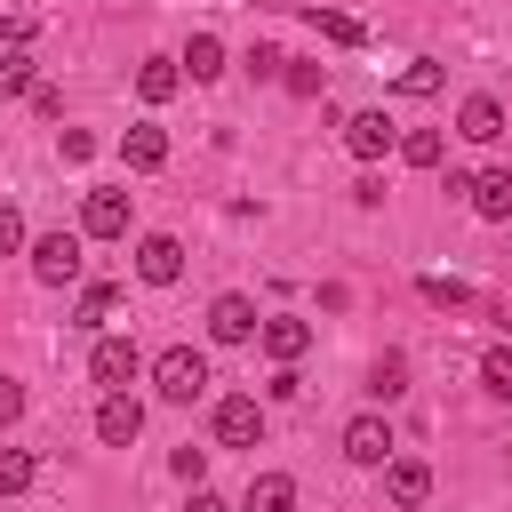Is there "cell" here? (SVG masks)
<instances>
[{
  "label": "cell",
  "mask_w": 512,
  "mask_h": 512,
  "mask_svg": "<svg viewBox=\"0 0 512 512\" xmlns=\"http://www.w3.org/2000/svg\"><path fill=\"white\" fill-rule=\"evenodd\" d=\"M144 368V352L128 344V336H96V352H88V376L104 384V392H128V376Z\"/></svg>",
  "instance_id": "3"
},
{
  "label": "cell",
  "mask_w": 512,
  "mask_h": 512,
  "mask_svg": "<svg viewBox=\"0 0 512 512\" xmlns=\"http://www.w3.org/2000/svg\"><path fill=\"white\" fill-rule=\"evenodd\" d=\"M416 288H424V296H432V304H448V312H456V304H472V288H464V280H456V272H424V280H416Z\"/></svg>",
  "instance_id": "26"
},
{
  "label": "cell",
  "mask_w": 512,
  "mask_h": 512,
  "mask_svg": "<svg viewBox=\"0 0 512 512\" xmlns=\"http://www.w3.org/2000/svg\"><path fill=\"white\" fill-rule=\"evenodd\" d=\"M400 96H440V64L432 56H416V64H400V80H392Z\"/></svg>",
  "instance_id": "24"
},
{
  "label": "cell",
  "mask_w": 512,
  "mask_h": 512,
  "mask_svg": "<svg viewBox=\"0 0 512 512\" xmlns=\"http://www.w3.org/2000/svg\"><path fill=\"white\" fill-rule=\"evenodd\" d=\"M176 88H184V72H176L168 56H144V64H136V96H144V104H168Z\"/></svg>",
  "instance_id": "16"
},
{
  "label": "cell",
  "mask_w": 512,
  "mask_h": 512,
  "mask_svg": "<svg viewBox=\"0 0 512 512\" xmlns=\"http://www.w3.org/2000/svg\"><path fill=\"white\" fill-rule=\"evenodd\" d=\"M384 496H392L400 512H416V504L432 496V464H416V456H392V464H384Z\"/></svg>",
  "instance_id": "12"
},
{
  "label": "cell",
  "mask_w": 512,
  "mask_h": 512,
  "mask_svg": "<svg viewBox=\"0 0 512 512\" xmlns=\"http://www.w3.org/2000/svg\"><path fill=\"white\" fill-rule=\"evenodd\" d=\"M256 336H264V352H272L280 368H296V360L312 352V320H296V312H264V328H256Z\"/></svg>",
  "instance_id": "6"
},
{
  "label": "cell",
  "mask_w": 512,
  "mask_h": 512,
  "mask_svg": "<svg viewBox=\"0 0 512 512\" xmlns=\"http://www.w3.org/2000/svg\"><path fill=\"white\" fill-rule=\"evenodd\" d=\"M472 216L512 224V168H480V176H472Z\"/></svg>",
  "instance_id": "13"
},
{
  "label": "cell",
  "mask_w": 512,
  "mask_h": 512,
  "mask_svg": "<svg viewBox=\"0 0 512 512\" xmlns=\"http://www.w3.org/2000/svg\"><path fill=\"white\" fill-rule=\"evenodd\" d=\"M280 64H288V56H280V48H248V72H256V80H272V72H280Z\"/></svg>",
  "instance_id": "32"
},
{
  "label": "cell",
  "mask_w": 512,
  "mask_h": 512,
  "mask_svg": "<svg viewBox=\"0 0 512 512\" xmlns=\"http://www.w3.org/2000/svg\"><path fill=\"white\" fill-rule=\"evenodd\" d=\"M0 96H32V56H24V48L0 56Z\"/></svg>",
  "instance_id": "27"
},
{
  "label": "cell",
  "mask_w": 512,
  "mask_h": 512,
  "mask_svg": "<svg viewBox=\"0 0 512 512\" xmlns=\"http://www.w3.org/2000/svg\"><path fill=\"white\" fill-rule=\"evenodd\" d=\"M176 272H184V240H176V232H144V240H136V280L168 288Z\"/></svg>",
  "instance_id": "5"
},
{
  "label": "cell",
  "mask_w": 512,
  "mask_h": 512,
  "mask_svg": "<svg viewBox=\"0 0 512 512\" xmlns=\"http://www.w3.org/2000/svg\"><path fill=\"white\" fill-rule=\"evenodd\" d=\"M400 160H408V168H440V160H448V136H440V128H408V136H400Z\"/></svg>",
  "instance_id": "20"
},
{
  "label": "cell",
  "mask_w": 512,
  "mask_h": 512,
  "mask_svg": "<svg viewBox=\"0 0 512 512\" xmlns=\"http://www.w3.org/2000/svg\"><path fill=\"white\" fill-rule=\"evenodd\" d=\"M152 384H160V400H176V408H192V400L208 392V360H200L192 344H168V352L152 360Z\"/></svg>",
  "instance_id": "1"
},
{
  "label": "cell",
  "mask_w": 512,
  "mask_h": 512,
  "mask_svg": "<svg viewBox=\"0 0 512 512\" xmlns=\"http://www.w3.org/2000/svg\"><path fill=\"white\" fill-rule=\"evenodd\" d=\"M312 32H320L328 48H360V40H368V24H360V16H336V8H312Z\"/></svg>",
  "instance_id": "19"
},
{
  "label": "cell",
  "mask_w": 512,
  "mask_h": 512,
  "mask_svg": "<svg viewBox=\"0 0 512 512\" xmlns=\"http://www.w3.org/2000/svg\"><path fill=\"white\" fill-rule=\"evenodd\" d=\"M392 448H400V440H392L384 416H352V424H344V456H352V464H376V472H384Z\"/></svg>",
  "instance_id": "8"
},
{
  "label": "cell",
  "mask_w": 512,
  "mask_h": 512,
  "mask_svg": "<svg viewBox=\"0 0 512 512\" xmlns=\"http://www.w3.org/2000/svg\"><path fill=\"white\" fill-rule=\"evenodd\" d=\"M16 416H24V384H16V376H0V424H16Z\"/></svg>",
  "instance_id": "31"
},
{
  "label": "cell",
  "mask_w": 512,
  "mask_h": 512,
  "mask_svg": "<svg viewBox=\"0 0 512 512\" xmlns=\"http://www.w3.org/2000/svg\"><path fill=\"white\" fill-rule=\"evenodd\" d=\"M80 232H88V240H128V192H88Z\"/></svg>",
  "instance_id": "10"
},
{
  "label": "cell",
  "mask_w": 512,
  "mask_h": 512,
  "mask_svg": "<svg viewBox=\"0 0 512 512\" xmlns=\"http://www.w3.org/2000/svg\"><path fill=\"white\" fill-rule=\"evenodd\" d=\"M120 160H128L136 176H152V168L168 160V136H160V128H128V136H120Z\"/></svg>",
  "instance_id": "17"
},
{
  "label": "cell",
  "mask_w": 512,
  "mask_h": 512,
  "mask_svg": "<svg viewBox=\"0 0 512 512\" xmlns=\"http://www.w3.org/2000/svg\"><path fill=\"white\" fill-rule=\"evenodd\" d=\"M368 392H376V400H400V392H408V360H400V352H384V360L368 368Z\"/></svg>",
  "instance_id": "22"
},
{
  "label": "cell",
  "mask_w": 512,
  "mask_h": 512,
  "mask_svg": "<svg viewBox=\"0 0 512 512\" xmlns=\"http://www.w3.org/2000/svg\"><path fill=\"white\" fill-rule=\"evenodd\" d=\"M392 144H400V128H392L384 112H352V120H344V152H352V160H384Z\"/></svg>",
  "instance_id": "9"
},
{
  "label": "cell",
  "mask_w": 512,
  "mask_h": 512,
  "mask_svg": "<svg viewBox=\"0 0 512 512\" xmlns=\"http://www.w3.org/2000/svg\"><path fill=\"white\" fill-rule=\"evenodd\" d=\"M480 384H488L496 400H512V344H488V352H480Z\"/></svg>",
  "instance_id": "23"
},
{
  "label": "cell",
  "mask_w": 512,
  "mask_h": 512,
  "mask_svg": "<svg viewBox=\"0 0 512 512\" xmlns=\"http://www.w3.org/2000/svg\"><path fill=\"white\" fill-rule=\"evenodd\" d=\"M456 136H472V144H496V136H504V104H496V96H464V112H456Z\"/></svg>",
  "instance_id": "14"
},
{
  "label": "cell",
  "mask_w": 512,
  "mask_h": 512,
  "mask_svg": "<svg viewBox=\"0 0 512 512\" xmlns=\"http://www.w3.org/2000/svg\"><path fill=\"white\" fill-rule=\"evenodd\" d=\"M176 72L216 80V72H224V40H216V32H192V40H184V56H176Z\"/></svg>",
  "instance_id": "15"
},
{
  "label": "cell",
  "mask_w": 512,
  "mask_h": 512,
  "mask_svg": "<svg viewBox=\"0 0 512 512\" xmlns=\"http://www.w3.org/2000/svg\"><path fill=\"white\" fill-rule=\"evenodd\" d=\"M168 464H176V480H192V488H200V472H208V448H192V440H184Z\"/></svg>",
  "instance_id": "28"
},
{
  "label": "cell",
  "mask_w": 512,
  "mask_h": 512,
  "mask_svg": "<svg viewBox=\"0 0 512 512\" xmlns=\"http://www.w3.org/2000/svg\"><path fill=\"white\" fill-rule=\"evenodd\" d=\"M40 480V464H32V448H0V496H24Z\"/></svg>",
  "instance_id": "21"
},
{
  "label": "cell",
  "mask_w": 512,
  "mask_h": 512,
  "mask_svg": "<svg viewBox=\"0 0 512 512\" xmlns=\"http://www.w3.org/2000/svg\"><path fill=\"white\" fill-rule=\"evenodd\" d=\"M216 440H224V448H256V440H264V400H248V392L216 400Z\"/></svg>",
  "instance_id": "4"
},
{
  "label": "cell",
  "mask_w": 512,
  "mask_h": 512,
  "mask_svg": "<svg viewBox=\"0 0 512 512\" xmlns=\"http://www.w3.org/2000/svg\"><path fill=\"white\" fill-rule=\"evenodd\" d=\"M184 512H232V504H224L216 488H192V504H184Z\"/></svg>",
  "instance_id": "33"
},
{
  "label": "cell",
  "mask_w": 512,
  "mask_h": 512,
  "mask_svg": "<svg viewBox=\"0 0 512 512\" xmlns=\"http://www.w3.org/2000/svg\"><path fill=\"white\" fill-rule=\"evenodd\" d=\"M280 80H288V96H320V64H288Z\"/></svg>",
  "instance_id": "29"
},
{
  "label": "cell",
  "mask_w": 512,
  "mask_h": 512,
  "mask_svg": "<svg viewBox=\"0 0 512 512\" xmlns=\"http://www.w3.org/2000/svg\"><path fill=\"white\" fill-rule=\"evenodd\" d=\"M136 432H144V400H128V392H104V400H96V440H104V448H128Z\"/></svg>",
  "instance_id": "7"
},
{
  "label": "cell",
  "mask_w": 512,
  "mask_h": 512,
  "mask_svg": "<svg viewBox=\"0 0 512 512\" xmlns=\"http://www.w3.org/2000/svg\"><path fill=\"white\" fill-rule=\"evenodd\" d=\"M248 512H296V480L288 472H256L248 480Z\"/></svg>",
  "instance_id": "18"
},
{
  "label": "cell",
  "mask_w": 512,
  "mask_h": 512,
  "mask_svg": "<svg viewBox=\"0 0 512 512\" xmlns=\"http://www.w3.org/2000/svg\"><path fill=\"white\" fill-rule=\"evenodd\" d=\"M112 304H120V288H88V296L72 304V328H104V320H112Z\"/></svg>",
  "instance_id": "25"
},
{
  "label": "cell",
  "mask_w": 512,
  "mask_h": 512,
  "mask_svg": "<svg viewBox=\"0 0 512 512\" xmlns=\"http://www.w3.org/2000/svg\"><path fill=\"white\" fill-rule=\"evenodd\" d=\"M32 280L40 288H72L80 280V232H40L32 240Z\"/></svg>",
  "instance_id": "2"
},
{
  "label": "cell",
  "mask_w": 512,
  "mask_h": 512,
  "mask_svg": "<svg viewBox=\"0 0 512 512\" xmlns=\"http://www.w3.org/2000/svg\"><path fill=\"white\" fill-rule=\"evenodd\" d=\"M256 328H264V320H256L248 296H216V304H208V336H216V344H248Z\"/></svg>",
  "instance_id": "11"
},
{
  "label": "cell",
  "mask_w": 512,
  "mask_h": 512,
  "mask_svg": "<svg viewBox=\"0 0 512 512\" xmlns=\"http://www.w3.org/2000/svg\"><path fill=\"white\" fill-rule=\"evenodd\" d=\"M16 248H24V216L0 200V256H16Z\"/></svg>",
  "instance_id": "30"
}]
</instances>
